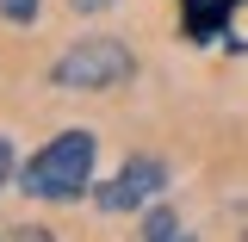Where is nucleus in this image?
I'll return each mask as SVG.
<instances>
[{"mask_svg": "<svg viewBox=\"0 0 248 242\" xmlns=\"http://www.w3.org/2000/svg\"><path fill=\"white\" fill-rule=\"evenodd\" d=\"M161 193H168V161H155V155H130L118 174L99 186V199H93V205L118 217V211H149Z\"/></svg>", "mask_w": 248, "mask_h": 242, "instance_id": "3", "label": "nucleus"}, {"mask_svg": "<svg viewBox=\"0 0 248 242\" xmlns=\"http://www.w3.org/2000/svg\"><path fill=\"white\" fill-rule=\"evenodd\" d=\"M93 130H62L50 137L44 149L31 155L25 168H19V186H25V199H44V205H75L93 180Z\"/></svg>", "mask_w": 248, "mask_h": 242, "instance_id": "1", "label": "nucleus"}, {"mask_svg": "<svg viewBox=\"0 0 248 242\" xmlns=\"http://www.w3.org/2000/svg\"><path fill=\"white\" fill-rule=\"evenodd\" d=\"M13 180V143H6V137H0V186Z\"/></svg>", "mask_w": 248, "mask_h": 242, "instance_id": "6", "label": "nucleus"}, {"mask_svg": "<svg viewBox=\"0 0 248 242\" xmlns=\"http://www.w3.org/2000/svg\"><path fill=\"white\" fill-rule=\"evenodd\" d=\"M19 242H50V236H44V230H19Z\"/></svg>", "mask_w": 248, "mask_h": 242, "instance_id": "8", "label": "nucleus"}, {"mask_svg": "<svg viewBox=\"0 0 248 242\" xmlns=\"http://www.w3.org/2000/svg\"><path fill=\"white\" fill-rule=\"evenodd\" d=\"M143 242H192L180 230V217L168 211V205H149V224H143Z\"/></svg>", "mask_w": 248, "mask_h": 242, "instance_id": "4", "label": "nucleus"}, {"mask_svg": "<svg viewBox=\"0 0 248 242\" xmlns=\"http://www.w3.org/2000/svg\"><path fill=\"white\" fill-rule=\"evenodd\" d=\"M68 6H75V13H106L112 0H68Z\"/></svg>", "mask_w": 248, "mask_h": 242, "instance_id": "7", "label": "nucleus"}, {"mask_svg": "<svg viewBox=\"0 0 248 242\" xmlns=\"http://www.w3.org/2000/svg\"><path fill=\"white\" fill-rule=\"evenodd\" d=\"M0 19H13V25H31V19H37V0H0Z\"/></svg>", "mask_w": 248, "mask_h": 242, "instance_id": "5", "label": "nucleus"}, {"mask_svg": "<svg viewBox=\"0 0 248 242\" xmlns=\"http://www.w3.org/2000/svg\"><path fill=\"white\" fill-rule=\"evenodd\" d=\"M137 75V56L124 37H81L68 44L56 62H50V81L56 87H75V93H106V87H124Z\"/></svg>", "mask_w": 248, "mask_h": 242, "instance_id": "2", "label": "nucleus"}]
</instances>
